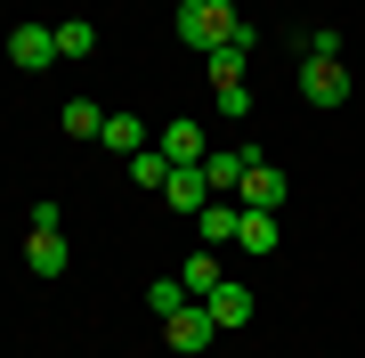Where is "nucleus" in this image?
<instances>
[{"instance_id": "6e6552de", "label": "nucleus", "mask_w": 365, "mask_h": 358, "mask_svg": "<svg viewBox=\"0 0 365 358\" xmlns=\"http://www.w3.org/2000/svg\"><path fill=\"white\" fill-rule=\"evenodd\" d=\"M9 57H16V66H25V74L57 66V33H41V25H16V33H9Z\"/></svg>"}, {"instance_id": "ddd939ff", "label": "nucleus", "mask_w": 365, "mask_h": 358, "mask_svg": "<svg viewBox=\"0 0 365 358\" xmlns=\"http://www.w3.org/2000/svg\"><path fill=\"white\" fill-rule=\"evenodd\" d=\"M244 57H252V25H235V33H227V49H211V90L244 81Z\"/></svg>"}, {"instance_id": "0eeeda50", "label": "nucleus", "mask_w": 365, "mask_h": 358, "mask_svg": "<svg viewBox=\"0 0 365 358\" xmlns=\"http://www.w3.org/2000/svg\"><path fill=\"white\" fill-rule=\"evenodd\" d=\"M252 163H260V146H227V155H203V179H211V196H235Z\"/></svg>"}, {"instance_id": "f257e3e1", "label": "nucleus", "mask_w": 365, "mask_h": 358, "mask_svg": "<svg viewBox=\"0 0 365 358\" xmlns=\"http://www.w3.org/2000/svg\"><path fill=\"white\" fill-rule=\"evenodd\" d=\"M235 25H244L235 0H179V41H187V49H227Z\"/></svg>"}, {"instance_id": "aec40b11", "label": "nucleus", "mask_w": 365, "mask_h": 358, "mask_svg": "<svg viewBox=\"0 0 365 358\" xmlns=\"http://www.w3.org/2000/svg\"><path fill=\"white\" fill-rule=\"evenodd\" d=\"M220 114L235 122V114H252V90H244V81H227V90H220Z\"/></svg>"}, {"instance_id": "9b49d317", "label": "nucleus", "mask_w": 365, "mask_h": 358, "mask_svg": "<svg viewBox=\"0 0 365 358\" xmlns=\"http://www.w3.org/2000/svg\"><path fill=\"white\" fill-rule=\"evenodd\" d=\"M25 269L33 277H66V237H57V228H33L25 237Z\"/></svg>"}, {"instance_id": "4468645a", "label": "nucleus", "mask_w": 365, "mask_h": 358, "mask_svg": "<svg viewBox=\"0 0 365 358\" xmlns=\"http://www.w3.org/2000/svg\"><path fill=\"white\" fill-rule=\"evenodd\" d=\"M106 146H114V155H146V146H155V131H146L138 114H106Z\"/></svg>"}, {"instance_id": "f8f14e48", "label": "nucleus", "mask_w": 365, "mask_h": 358, "mask_svg": "<svg viewBox=\"0 0 365 358\" xmlns=\"http://www.w3.org/2000/svg\"><path fill=\"white\" fill-rule=\"evenodd\" d=\"M179 285H187V302H211V293H220V252H187V261H179Z\"/></svg>"}, {"instance_id": "9d476101", "label": "nucleus", "mask_w": 365, "mask_h": 358, "mask_svg": "<svg viewBox=\"0 0 365 358\" xmlns=\"http://www.w3.org/2000/svg\"><path fill=\"white\" fill-rule=\"evenodd\" d=\"M235 212H244V204H235V196H211L203 212H195V237H203L211 252H220V244H235Z\"/></svg>"}, {"instance_id": "2eb2a0df", "label": "nucleus", "mask_w": 365, "mask_h": 358, "mask_svg": "<svg viewBox=\"0 0 365 358\" xmlns=\"http://www.w3.org/2000/svg\"><path fill=\"white\" fill-rule=\"evenodd\" d=\"M235 244L244 252H276V212H235Z\"/></svg>"}, {"instance_id": "7ed1b4c3", "label": "nucleus", "mask_w": 365, "mask_h": 358, "mask_svg": "<svg viewBox=\"0 0 365 358\" xmlns=\"http://www.w3.org/2000/svg\"><path fill=\"white\" fill-rule=\"evenodd\" d=\"M284 196H292V179L276 171L268 155H260V163L244 171V187H235V204H244V212H284Z\"/></svg>"}, {"instance_id": "dca6fc26", "label": "nucleus", "mask_w": 365, "mask_h": 358, "mask_svg": "<svg viewBox=\"0 0 365 358\" xmlns=\"http://www.w3.org/2000/svg\"><path fill=\"white\" fill-rule=\"evenodd\" d=\"M66 131L73 139H106V106H98V98H73V106H66Z\"/></svg>"}, {"instance_id": "a211bd4d", "label": "nucleus", "mask_w": 365, "mask_h": 358, "mask_svg": "<svg viewBox=\"0 0 365 358\" xmlns=\"http://www.w3.org/2000/svg\"><path fill=\"white\" fill-rule=\"evenodd\" d=\"M130 179L163 196V179H170V155H163V146H146V155H130Z\"/></svg>"}, {"instance_id": "6ab92c4d", "label": "nucleus", "mask_w": 365, "mask_h": 358, "mask_svg": "<svg viewBox=\"0 0 365 358\" xmlns=\"http://www.w3.org/2000/svg\"><path fill=\"white\" fill-rule=\"evenodd\" d=\"M179 302H187V285H179V277H155V285H146V309H155V318H170Z\"/></svg>"}, {"instance_id": "f03ea898", "label": "nucleus", "mask_w": 365, "mask_h": 358, "mask_svg": "<svg viewBox=\"0 0 365 358\" xmlns=\"http://www.w3.org/2000/svg\"><path fill=\"white\" fill-rule=\"evenodd\" d=\"M211 334H220V318H211L203 302H179V309H170V318H163V342L179 350V358H195V350H211Z\"/></svg>"}, {"instance_id": "20e7f679", "label": "nucleus", "mask_w": 365, "mask_h": 358, "mask_svg": "<svg viewBox=\"0 0 365 358\" xmlns=\"http://www.w3.org/2000/svg\"><path fill=\"white\" fill-rule=\"evenodd\" d=\"M300 98H309V106H341V98H349V66H341V57H309V66H300Z\"/></svg>"}, {"instance_id": "f3484780", "label": "nucleus", "mask_w": 365, "mask_h": 358, "mask_svg": "<svg viewBox=\"0 0 365 358\" xmlns=\"http://www.w3.org/2000/svg\"><path fill=\"white\" fill-rule=\"evenodd\" d=\"M90 49H98V25H90V16L57 25V57H90Z\"/></svg>"}, {"instance_id": "423d86ee", "label": "nucleus", "mask_w": 365, "mask_h": 358, "mask_svg": "<svg viewBox=\"0 0 365 358\" xmlns=\"http://www.w3.org/2000/svg\"><path fill=\"white\" fill-rule=\"evenodd\" d=\"M163 196H170V212H203V204H211V179H203V163H170Z\"/></svg>"}, {"instance_id": "1a4fd4ad", "label": "nucleus", "mask_w": 365, "mask_h": 358, "mask_svg": "<svg viewBox=\"0 0 365 358\" xmlns=\"http://www.w3.org/2000/svg\"><path fill=\"white\" fill-rule=\"evenodd\" d=\"M203 309H211V318H220V334H227V326H252V309H260V302H252V285H235V277H220V293H211Z\"/></svg>"}, {"instance_id": "39448f33", "label": "nucleus", "mask_w": 365, "mask_h": 358, "mask_svg": "<svg viewBox=\"0 0 365 358\" xmlns=\"http://www.w3.org/2000/svg\"><path fill=\"white\" fill-rule=\"evenodd\" d=\"M155 146H163L170 163H203V155H211V139H203V122H187V114H170L163 131H155Z\"/></svg>"}]
</instances>
